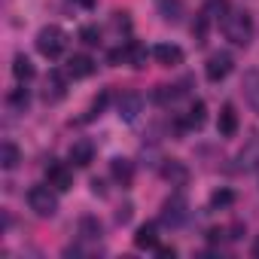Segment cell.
Listing matches in <instances>:
<instances>
[{
    "instance_id": "d6986e66",
    "label": "cell",
    "mask_w": 259,
    "mask_h": 259,
    "mask_svg": "<svg viewBox=\"0 0 259 259\" xmlns=\"http://www.w3.org/2000/svg\"><path fill=\"white\" fill-rule=\"evenodd\" d=\"M79 235H82L85 241H98V238L104 235V226H101V220H98V217H92V213L79 217Z\"/></svg>"
},
{
    "instance_id": "ba28073f",
    "label": "cell",
    "mask_w": 259,
    "mask_h": 259,
    "mask_svg": "<svg viewBox=\"0 0 259 259\" xmlns=\"http://www.w3.org/2000/svg\"><path fill=\"white\" fill-rule=\"evenodd\" d=\"M64 95H67V79H64V73H61V70H49V76H46V89H43L46 104H55V101H61Z\"/></svg>"
},
{
    "instance_id": "7c38bea8",
    "label": "cell",
    "mask_w": 259,
    "mask_h": 259,
    "mask_svg": "<svg viewBox=\"0 0 259 259\" xmlns=\"http://www.w3.org/2000/svg\"><path fill=\"white\" fill-rule=\"evenodd\" d=\"M95 58H89V55H70L67 58V76H73V79H85V76H92L95 73Z\"/></svg>"
},
{
    "instance_id": "6da1fadb",
    "label": "cell",
    "mask_w": 259,
    "mask_h": 259,
    "mask_svg": "<svg viewBox=\"0 0 259 259\" xmlns=\"http://www.w3.org/2000/svg\"><path fill=\"white\" fill-rule=\"evenodd\" d=\"M223 34H226L229 43L247 46V43L253 40V19H250V13H244V10H229V13L223 16Z\"/></svg>"
},
{
    "instance_id": "7a4b0ae2",
    "label": "cell",
    "mask_w": 259,
    "mask_h": 259,
    "mask_svg": "<svg viewBox=\"0 0 259 259\" xmlns=\"http://www.w3.org/2000/svg\"><path fill=\"white\" fill-rule=\"evenodd\" d=\"M67 49V34L58 28V25H46V28H40V34H37V52L43 55V58H58L61 52Z\"/></svg>"
},
{
    "instance_id": "d590c367",
    "label": "cell",
    "mask_w": 259,
    "mask_h": 259,
    "mask_svg": "<svg viewBox=\"0 0 259 259\" xmlns=\"http://www.w3.org/2000/svg\"><path fill=\"white\" fill-rule=\"evenodd\" d=\"M76 4H79L82 10H95V4H98V0H76Z\"/></svg>"
},
{
    "instance_id": "52a82bcc",
    "label": "cell",
    "mask_w": 259,
    "mask_h": 259,
    "mask_svg": "<svg viewBox=\"0 0 259 259\" xmlns=\"http://www.w3.org/2000/svg\"><path fill=\"white\" fill-rule=\"evenodd\" d=\"M241 89H244V98H247L250 110L259 113V67L244 70V76H241Z\"/></svg>"
},
{
    "instance_id": "5b68a950",
    "label": "cell",
    "mask_w": 259,
    "mask_h": 259,
    "mask_svg": "<svg viewBox=\"0 0 259 259\" xmlns=\"http://www.w3.org/2000/svg\"><path fill=\"white\" fill-rule=\"evenodd\" d=\"M232 64H235V58H232L229 52H213V55L204 61V76H207V82H223V79L232 73Z\"/></svg>"
},
{
    "instance_id": "484cf974",
    "label": "cell",
    "mask_w": 259,
    "mask_h": 259,
    "mask_svg": "<svg viewBox=\"0 0 259 259\" xmlns=\"http://www.w3.org/2000/svg\"><path fill=\"white\" fill-rule=\"evenodd\" d=\"M232 204H235V192L232 189H217L210 195V207H220L223 210V207H232Z\"/></svg>"
},
{
    "instance_id": "836d02e7",
    "label": "cell",
    "mask_w": 259,
    "mask_h": 259,
    "mask_svg": "<svg viewBox=\"0 0 259 259\" xmlns=\"http://www.w3.org/2000/svg\"><path fill=\"white\" fill-rule=\"evenodd\" d=\"M92 192H95V195H104L107 189H104V183H101V180H92Z\"/></svg>"
},
{
    "instance_id": "ffe728a7",
    "label": "cell",
    "mask_w": 259,
    "mask_h": 259,
    "mask_svg": "<svg viewBox=\"0 0 259 259\" xmlns=\"http://www.w3.org/2000/svg\"><path fill=\"white\" fill-rule=\"evenodd\" d=\"M156 244H159L156 223H144V226L135 232V247H138V250H147V247H156Z\"/></svg>"
},
{
    "instance_id": "2e32d148",
    "label": "cell",
    "mask_w": 259,
    "mask_h": 259,
    "mask_svg": "<svg viewBox=\"0 0 259 259\" xmlns=\"http://www.w3.org/2000/svg\"><path fill=\"white\" fill-rule=\"evenodd\" d=\"M122 52H125V64H132V67H147V58H150V52H147V46H144V43H138V40H128Z\"/></svg>"
},
{
    "instance_id": "9c48e42d",
    "label": "cell",
    "mask_w": 259,
    "mask_h": 259,
    "mask_svg": "<svg viewBox=\"0 0 259 259\" xmlns=\"http://www.w3.org/2000/svg\"><path fill=\"white\" fill-rule=\"evenodd\" d=\"M46 177H49V186H55L58 192H67L73 186V171L67 165H61V162H52L46 168Z\"/></svg>"
},
{
    "instance_id": "9a60e30c",
    "label": "cell",
    "mask_w": 259,
    "mask_h": 259,
    "mask_svg": "<svg viewBox=\"0 0 259 259\" xmlns=\"http://www.w3.org/2000/svg\"><path fill=\"white\" fill-rule=\"evenodd\" d=\"M238 168L241 171H256L259 168V135L250 138V144L238 153Z\"/></svg>"
},
{
    "instance_id": "30bf717a",
    "label": "cell",
    "mask_w": 259,
    "mask_h": 259,
    "mask_svg": "<svg viewBox=\"0 0 259 259\" xmlns=\"http://www.w3.org/2000/svg\"><path fill=\"white\" fill-rule=\"evenodd\" d=\"M153 58H156L162 67H177V64H183V49H180L177 43H159V46L153 49Z\"/></svg>"
},
{
    "instance_id": "d6a6232c",
    "label": "cell",
    "mask_w": 259,
    "mask_h": 259,
    "mask_svg": "<svg viewBox=\"0 0 259 259\" xmlns=\"http://www.w3.org/2000/svg\"><path fill=\"white\" fill-rule=\"evenodd\" d=\"M229 232H232L229 238H235V241H238V238L244 235V226H241V223H232V229H229Z\"/></svg>"
},
{
    "instance_id": "1f68e13d",
    "label": "cell",
    "mask_w": 259,
    "mask_h": 259,
    "mask_svg": "<svg viewBox=\"0 0 259 259\" xmlns=\"http://www.w3.org/2000/svg\"><path fill=\"white\" fill-rule=\"evenodd\" d=\"M156 253H159L162 259H174V256H177V250H174V247H159V244H156Z\"/></svg>"
},
{
    "instance_id": "e575fe53",
    "label": "cell",
    "mask_w": 259,
    "mask_h": 259,
    "mask_svg": "<svg viewBox=\"0 0 259 259\" xmlns=\"http://www.w3.org/2000/svg\"><path fill=\"white\" fill-rule=\"evenodd\" d=\"M220 238H223V229H210L207 232V241H220Z\"/></svg>"
},
{
    "instance_id": "3957f363",
    "label": "cell",
    "mask_w": 259,
    "mask_h": 259,
    "mask_svg": "<svg viewBox=\"0 0 259 259\" xmlns=\"http://www.w3.org/2000/svg\"><path fill=\"white\" fill-rule=\"evenodd\" d=\"M28 204L37 217L49 220L58 213V195H55V186H31L28 189Z\"/></svg>"
},
{
    "instance_id": "603a6c76",
    "label": "cell",
    "mask_w": 259,
    "mask_h": 259,
    "mask_svg": "<svg viewBox=\"0 0 259 259\" xmlns=\"http://www.w3.org/2000/svg\"><path fill=\"white\" fill-rule=\"evenodd\" d=\"M207 122V104L204 101H195L186 113V128H201Z\"/></svg>"
},
{
    "instance_id": "e0dca14e",
    "label": "cell",
    "mask_w": 259,
    "mask_h": 259,
    "mask_svg": "<svg viewBox=\"0 0 259 259\" xmlns=\"http://www.w3.org/2000/svg\"><path fill=\"white\" fill-rule=\"evenodd\" d=\"M183 13H186L183 0H159V16H162L168 25H180V22H183Z\"/></svg>"
},
{
    "instance_id": "8fae6325",
    "label": "cell",
    "mask_w": 259,
    "mask_h": 259,
    "mask_svg": "<svg viewBox=\"0 0 259 259\" xmlns=\"http://www.w3.org/2000/svg\"><path fill=\"white\" fill-rule=\"evenodd\" d=\"M217 132H220V138H235L238 135V113H235L232 104H223L220 119H217Z\"/></svg>"
},
{
    "instance_id": "7402d4cb",
    "label": "cell",
    "mask_w": 259,
    "mask_h": 259,
    "mask_svg": "<svg viewBox=\"0 0 259 259\" xmlns=\"http://www.w3.org/2000/svg\"><path fill=\"white\" fill-rule=\"evenodd\" d=\"M19 162H22V153H19V147H16L13 141H7L4 147H0V168L13 171V168H16Z\"/></svg>"
},
{
    "instance_id": "5bb4252c",
    "label": "cell",
    "mask_w": 259,
    "mask_h": 259,
    "mask_svg": "<svg viewBox=\"0 0 259 259\" xmlns=\"http://www.w3.org/2000/svg\"><path fill=\"white\" fill-rule=\"evenodd\" d=\"M110 174H113V180H116V183L132 186V180H135V162L119 156V159H113V162H110Z\"/></svg>"
},
{
    "instance_id": "277c9868",
    "label": "cell",
    "mask_w": 259,
    "mask_h": 259,
    "mask_svg": "<svg viewBox=\"0 0 259 259\" xmlns=\"http://www.w3.org/2000/svg\"><path fill=\"white\" fill-rule=\"evenodd\" d=\"M189 220V201H186V195H171L165 204H162V223L165 226H171V229H177V226H183Z\"/></svg>"
},
{
    "instance_id": "cb8c5ba5",
    "label": "cell",
    "mask_w": 259,
    "mask_h": 259,
    "mask_svg": "<svg viewBox=\"0 0 259 259\" xmlns=\"http://www.w3.org/2000/svg\"><path fill=\"white\" fill-rule=\"evenodd\" d=\"M207 31H210V16L201 10V13L195 16V22H192V37H195V43H207Z\"/></svg>"
},
{
    "instance_id": "83f0119b",
    "label": "cell",
    "mask_w": 259,
    "mask_h": 259,
    "mask_svg": "<svg viewBox=\"0 0 259 259\" xmlns=\"http://www.w3.org/2000/svg\"><path fill=\"white\" fill-rule=\"evenodd\" d=\"M204 13L210 16V19H223L226 13H229V0H207V4H204Z\"/></svg>"
},
{
    "instance_id": "8992f818",
    "label": "cell",
    "mask_w": 259,
    "mask_h": 259,
    "mask_svg": "<svg viewBox=\"0 0 259 259\" xmlns=\"http://www.w3.org/2000/svg\"><path fill=\"white\" fill-rule=\"evenodd\" d=\"M116 113H119V119H125V122H135L141 113H144V95L141 92H122L119 95V101H116Z\"/></svg>"
},
{
    "instance_id": "d4e9b609",
    "label": "cell",
    "mask_w": 259,
    "mask_h": 259,
    "mask_svg": "<svg viewBox=\"0 0 259 259\" xmlns=\"http://www.w3.org/2000/svg\"><path fill=\"white\" fill-rule=\"evenodd\" d=\"M7 104H10L13 110L25 113V110H28V104H31V95H28V89H13V92H10V98H7Z\"/></svg>"
},
{
    "instance_id": "f1b7e54d",
    "label": "cell",
    "mask_w": 259,
    "mask_h": 259,
    "mask_svg": "<svg viewBox=\"0 0 259 259\" xmlns=\"http://www.w3.org/2000/svg\"><path fill=\"white\" fill-rule=\"evenodd\" d=\"M107 104H110V89H101V95H95V101H92V116H101L107 110Z\"/></svg>"
},
{
    "instance_id": "ac0fdd59",
    "label": "cell",
    "mask_w": 259,
    "mask_h": 259,
    "mask_svg": "<svg viewBox=\"0 0 259 259\" xmlns=\"http://www.w3.org/2000/svg\"><path fill=\"white\" fill-rule=\"evenodd\" d=\"M162 174L171 180V186H186V180H189V171H186V165H183V162H177V159H171V162L162 168Z\"/></svg>"
},
{
    "instance_id": "4fadbf2b",
    "label": "cell",
    "mask_w": 259,
    "mask_h": 259,
    "mask_svg": "<svg viewBox=\"0 0 259 259\" xmlns=\"http://www.w3.org/2000/svg\"><path fill=\"white\" fill-rule=\"evenodd\" d=\"M92 159H95V144H92L89 138L73 141V147H70V162H73L76 168H85V165H92Z\"/></svg>"
},
{
    "instance_id": "f546056e",
    "label": "cell",
    "mask_w": 259,
    "mask_h": 259,
    "mask_svg": "<svg viewBox=\"0 0 259 259\" xmlns=\"http://www.w3.org/2000/svg\"><path fill=\"white\" fill-rule=\"evenodd\" d=\"M113 31L116 34H128V31H132V19H128V13H113Z\"/></svg>"
},
{
    "instance_id": "44dd1931",
    "label": "cell",
    "mask_w": 259,
    "mask_h": 259,
    "mask_svg": "<svg viewBox=\"0 0 259 259\" xmlns=\"http://www.w3.org/2000/svg\"><path fill=\"white\" fill-rule=\"evenodd\" d=\"M34 64H31V58L28 55H16L13 58V76L19 79V82H28V79H34Z\"/></svg>"
},
{
    "instance_id": "8d00e7d4",
    "label": "cell",
    "mask_w": 259,
    "mask_h": 259,
    "mask_svg": "<svg viewBox=\"0 0 259 259\" xmlns=\"http://www.w3.org/2000/svg\"><path fill=\"white\" fill-rule=\"evenodd\" d=\"M253 256H259V238H256V244H253Z\"/></svg>"
},
{
    "instance_id": "4316f807",
    "label": "cell",
    "mask_w": 259,
    "mask_h": 259,
    "mask_svg": "<svg viewBox=\"0 0 259 259\" xmlns=\"http://www.w3.org/2000/svg\"><path fill=\"white\" fill-rule=\"evenodd\" d=\"M79 40H82L85 46H98V43H101V28H98V25H82V28H79Z\"/></svg>"
},
{
    "instance_id": "4dcf8cb0",
    "label": "cell",
    "mask_w": 259,
    "mask_h": 259,
    "mask_svg": "<svg viewBox=\"0 0 259 259\" xmlns=\"http://www.w3.org/2000/svg\"><path fill=\"white\" fill-rule=\"evenodd\" d=\"M132 213H135V204H132V201H125V204H122V207L116 210V223H119V226L132 223Z\"/></svg>"
}]
</instances>
